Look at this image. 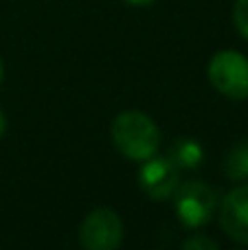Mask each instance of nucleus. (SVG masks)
I'll return each instance as SVG.
<instances>
[{
    "mask_svg": "<svg viewBox=\"0 0 248 250\" xmlns=\"http://www.w3.org/2000/svg\"><path fill=\"white\" fill-rule=\"evenodd\" d=\"M222 230L237 244L248 246V185L235 187L220 208Z\"/></svg>",
    "mask_w": 248,
    "mask_h": 250,
    "instance_id": "nucleus-6",
    "label": "nucleus"
},
{
    "mask_svg": "<svg viewBox=\"0 0 248 250\" xmlns=\"http://www.w3.org/2000/svg\"><path fill=\"white\" fill-rule=\"evenodd\" d=\"M233 18H235L237 31H240V33L248 40V0H235Z\"/></svg>",
    "mask_w": 248,
    "mask_h": 250,
    "instance_id": "nucleus-9",
    "label": "nucleus"
},
{
    "mask_svg": "<svg viewBox=\"0 0 248 250\" xmlns=\"http://www.w3.org/2000/svg\"><path fill=\"white\" fill-rule=\"evenodd\" d=\"M224 173L231 180H246L248 178V141L235 145L224 160Z\"/></svg>",
    "mask_w": 248,
    "mask_h": 250,
    "instance_id": "nucleus-8",
    "label": "nucleus"
},
{
    "mask_svg": "<svg viewBox=\"0 0 248 250\" xmlns=\"http://www.w3.org/2000/svg\"><path fill=\"white\" fill-rule=\"evenodd\" d=\"M180 169L169 156H156L143 160L139 169V185L143 193L152 200H167L180 185Z\"/></svg>",
    "mask_w": 248,
    "mask_h": 250,
    "instance_id": "nucleus-5",
    "label": "nucleus"
},
{
    "mask_svg": "<svg viewBox=\"0 0 248 250\" xmlns=\"http://www.w3.org/2000/svg\"><path fill=\"white\" fill-rule=\"evenodd\" d=\"M4 129H7V117H4V112L0 110V136L4 134Z\"/></svg>",
    "mask_w": 248,
    "mask_h": 250,
    "instance_id": "nucleus-12",
    "label": "nucleus"
},
{
    "mask_svg": "<svg viewBox=\"0 0 248 250\" xmlns=\"http://www.w3.org/2000/svg\"><path fill=\"white\" fill-rule=\"evenodd\" d=\"M123 242V222L112 208L88 213L79 229V244L86 250H117Z\"/></svg>",
    "mask_w": 248,
    "mask_h": 250,
    "instance_id": "nucleus-4",
    "label": "nucleus"
},
{
    "mask_svg": "<svg viewBox=\"0 0 248 250\" xmlns=\"http://www.w3.org/2000/svg\"><path fill=\"white\" fill-rule=\"evenodd\" d=\"M171 198H174L176 215L187 229H200V226L209 224V220L215 213V207H218L215 191L196 180L178 185Z\"/></svg>",
    "mask_w": 248,
    "mask_h": 250,
    "instance_id": "nucleus-3",
    "label": "nucleus"
},
{
    "mask_svg": "<svg viewBox=\"0 0 248 250\" xmlns=\"http://www.w3.org/2000/svg\"><path fill=\"white\" fill-rule=\"evenodd\" d=\"M171 160L176 163L178 169H193V167H200L202 160H205V149L198 141L193 138H178V141L171 145L169 149Z\"/></svg>",
    "mask_w": 248,
    "mask_h": 250,
    "instance_id": "nucleus-7",
    "label": "nucleus"
},
{
    "mask_svg": "<svg viewBox=\"0 0 248 250\" xmlns=\"http://www.w3.org/2000/svg\"><path fill=\"white\" fill-rule=\"evenodd\" d=\"M183 248H187V250H215L218 248V242H213V239H209V237H191V239H187V242L183 244Z\"/></svg>",
    "mask_w": 248,
    "mask_h": 250,
    "instance_id": "nucleus-10",
    "label": "nucleus"
},
{
    "mask_svg": "<svg viewBox=\"0 0 248 250\" xmlns=\"http://www.w3.org/2000/svg\"><path fill=\"white\" fill-rule=\"evenodd\" d=\"M123 2L132 4V7H149V4H152L154 0H123Z\"/></svg>",
    "mask_w": 248,
    "mask_h": 250,
    "instance_id": "nucleus-11",
    "label": "nucleus"
},
{
    "mask_svg": "<svg viewBox=\"0 0 248 250\" xmlns=\"http://www.w3.org/2000/svg\"><path fill=\"white\" fill-rule=\"evenodd\" d=\"M209 79L220 95L248 99V60L237 51H220L209 62Z\"/></svg>",
    "mask_w": 248,
    "mask_h": 250,
    "instance_id": "nucleus-2",
    "label": "nucleus"
},
{
    "mask_svg": "<svg viewBox=\"0 0 248 250\" xmlns=\"http://www.w3.org/2000/svg\"><path fill=\"white\" fill-rule=\"evenodd\" d=\"M2 77H4V66H2V60H0V86H2Z\"/></svg>",
    "mask_w": 248,
    "mask_h": 250,
    "instance_id": "nucleus-13",
    "label": "nucleus"
},
{
    "mask_svg": "<svg viewBox=\"0 0 248 250\" xmlns=\"http://www.w3.org/2000/svg\"><path fill=\"white\" fill-rule=\"evenodd\" d=\"M112 143L125 158L143 160L152 158L161 145V132L158 125L139 110H125L112 123Z\"/></svg>",
    "mask_w": 248,
    "mask_h": 250,
    "instance_id": "nucleus-1",
    "label": "nucleus"
}]
</instances>
